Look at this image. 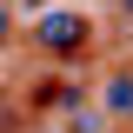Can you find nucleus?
I'll use <instances>...</instances> for the list:
<instances>
[{"mask_svg": "<svg viewBox=\"0 0 133 133\" xmlns=\"http://www.w3.org/2000/svg\"><path fill=\"white\" fill-rule=\"evenodd\" d=\"M80 40H87V20H80V14H40V47L73 53Z\"/></svg>", "mask_w": 133, "mask_h": 133, "instance_id": "obj_1", "label": "nucleus"}, {"mask_svg": "<svg viewBox=\"0 0 133 133\" xmlns=\"http://www.w3.org/2000/svg\"><path fill=\"white\" fill-rule=\"evenodd\" d=\"M107 107L113 113H133V73H113L107 80Z\"/></svg>", "mask_w": 133, "mask_h": 133, "instance_id": "obj_2", "label": "nucleus"}, {"mask_svg": "<svg viewBox=\"0 0 133 133\" xmlns=\"http://www.w3.org/2000/svg\"><path fill=\"white\" fill-rule=\"evenodd\" d=\"M7 33H14V20H7V7H0V40H7Z\"/></svg>", "mask_w": 133, "mask_h": 133, "instance_id": "obj_3", "label": "nucleus"}, {"mask_svg": "<svg viewBox=\"0 0 133 133\" xmlns=\"http://www.w3.org/2000/svg\"><path fill=\"white\" fill-rule=\"evenodd\" d=\"M120 7H127V14H133V0H120Z\"/></svg>", "mask_w": 133, "mask_h": 133, "instance_id": "obj_4", "label": "nucleus"}]
</instances>
